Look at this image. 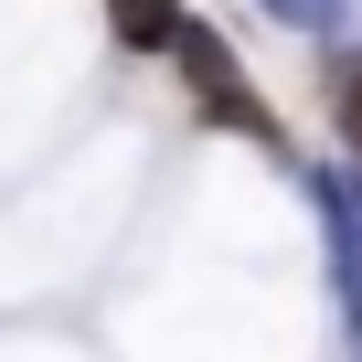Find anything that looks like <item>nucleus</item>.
<instances>
[{
  "label": "nucleus",
  "mask_w": 362,
  "mask_h": 362,
  "mask_svg": "<svg viewBox=\"0 0 362 362\" xmlns=\"http://www.w3.org/2000/svg\"><path fill=\"white\" fill-rule=\"evenodd\" d=\"M320 224H330V267H341V320L362 341V181L351 170H320Z\"/></svg>",
  "instance_id": "2"
},
{
  "label": "nucleus",
  "mask_w": 362,
  "mask_h": 362,
  "mask_svg": "<svg viewBox=\"0 0 362 362\" xmlns=\"http://www.w3.org/2000/svg\"><path fill=\"white\" fill-rule=\"evenodd\" d=\"M107 22H117L128 54H160V43L181 33V0H107Z\"/></svg>",
  "instance_id": "3"
},
{
  "label": "nucleus",
  "mask_w": 362,
  "mask_h": 362,
  "mask_svg": "<svg viewBox=\"0 0 362 362\" xmlns=\"http://www.w3.org/2000/svg\"><path fill=\"white\" fill-rule=\"evenodd\" d=\"M341 107H351V139H362V64L341 75Z\"/></svg>",
  "instance_id": "5"
},
{
  "label": "nucleus",
  "mask_w": 362,
  "mask_h": 362,
  "mask_svg": "<svg viewBox=\"0 0 362 362\" xmlns=\"http://www.w3.org/2000/svg\"><path fill=\"white\" fill-rule=\"evenodd\" d=\"M267 11H277V22H298V33H341L362 0H267Z\"/></svg>",
  "instance_id": "4"
},
{
  "label": "nucleus",
  "mask_w": 362,
  "mask_h": 362,
  "mask_svg": "<svg viewBox=\"0 0 362 362\" xmlns=\"http://www.w3.org/2000/svg\"><path fill=\"white\" fill-rule=\"evenodd\" d=\"M170 54H181V75L203 86V107H214V128H245V139H267V107H256V86L224 64V43L203 33V22H181L170 33Z\"/></svg>",
  "instance_id": "1"
}]
</instances>
